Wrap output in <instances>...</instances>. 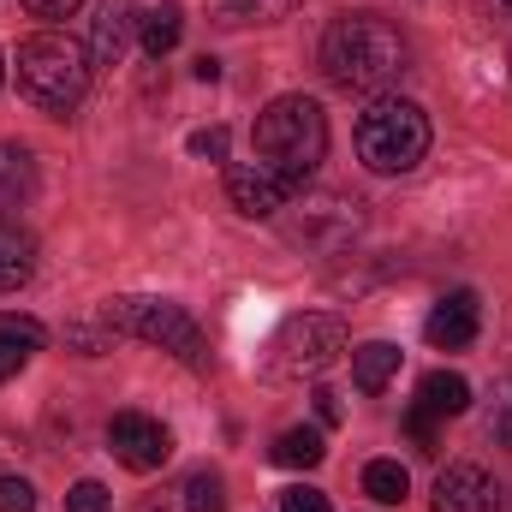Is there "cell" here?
I'll return each mask as SVG.
<instances>
[{
	"mask_svg": "<svg viewBox=\"0 0 512 512\" xmlns=\"http://www.w3.org/2000/svg\"><path fill=\"white\" fill-rule=\"evenodd\" d=\"M364 495L382 501V507H399V501L411 495V471H405L399 459H370V465H364Z\"/></svg>",
	"mask_w": 512,
	"mask_h": 512,
	"instance_id": "d6986e66",
	"label": "cell"
},
{
	"mask_svg": "<svg viewBox=\"0 0 512 512\" xmlns=\"http://www.w3.org/2000/svg\"><path fill=\"white\" fill-rule=\"evenodd\" d=\"M131 0H96V18H90V60L96 66H120L131 48Z\"/></svg>",
	"mask_w": 512,
	"mask_h": 512,
	"instance_id": "7c38bea8",
	"label": "cell"
},
{
	"mask_svg": "<svg viewBox=\"0 0 512 512\" xmlns=\"http://www.w3.org/2000/svg\"><path fill=\"white\" fill-rule=\"evenodd\" d=\"M179 512H227V483L215 471H191L179 489Z\"/></svg>",
	"mask_w": 512,
	"mask_h": 512,
	"instance_id": "44dd1931",
	"label": "cell"
},
{
	"mask_svg": "<svg viewBox=\"0 0 512 512\" xmlns=\"http://www.w3.org/2000/svg\"><path fill=\"white\" fill-rule=\"evenodd\" d=\"M417 399H423L435 417H459V411H471V382H465L459 370H429L423 387H417Z\"/></svg>",
	"mask_w": 512,
	"mask_h": 512,
	"instance_id": "e0dca14e",
	"label": "cell"
},
{
	"mask_svg": "<svg viewBox=\"0 0 512 512\" xmlns=\"http://www.w3.org/2000/svg\"><path fill=\"white\" fill-rule=\"evenodd\" d=\"M489 435H495V447H512V382H501V393H495V411H489Z\"/></svg>",
	"mask_w": 512,
	"mask_h": 512,
	"instance_id": "cb8c5ba5",
	"label": "cell"
},
{
	"mask_svg": "<svg viewBox=\"0 0 512 512\" xmlns=\"http://www.w3.org/2000/svg\"><path fill=\"white\" fill-rule=\"evenodd\" d=\"M36 274V239L0 221V292H18Z\"/></svg>",
	"mask_w": 512,
	"mask_h": 512,
	"instance_id": "2e32d148",
	"label": "cell"
},
{
	"mask_svg": "<svg viewBox=\"0 0 512 512\" xmlns=\"http://www.w3.org/2000/svg\"><path fill=\"white\" fill-rule=\"evenodd\" d=\"M322 429H286L280 441H274V465H286V471H310V465H322Z\"/></svg>",
	"mask_w": 512,
	"mask_h": 512,
	"instance_id": "ffe728a7",
	"label": "cell"
},
{
	"mask_svg": "<svg viewBox=\"0 0 512 512\" xmlns=\"http://www.w3.org/2000/svg\"><path fill=\"white\" fill-rule=\"evenodd\" d=\"M507 6H512V0H507Z\"/></svg>",
	"mask_w": 512,
	"mask_h": 512,
	"instance_id": "836d02e7",
	"label": "cell"
},
{
	"mask_svg": "<svg viewBox=\"0 0 512 512\" xmlns=\"http://www.w3.org/2000/svg\"><path fill=\"white\" fill-rule=\"evenodd\" d=\"M251 143H256L262 161L286 167V173L304 185V179L322 167V155H328V114H322L310 96H274V102L256 114Z\"/></svg>",
	"mask_w": 512,
	"mask_h": 512,
	"instance_id": "7a4b0ae2",
	"label": "cell"
},
{
	"mask_svg": "<svg viewBox=\"0 0 512 512\" xmlns=\"http://www.w3.org/2000/svg\"><path fill=\"white\" fill-rule=\"evenodd\" d=\"M393 370H399V346H387V340H370V346L352 352V382L364 393H382L393 382Z\"/></svg>",
	"mask_w": 512,
	"mask_h": 512,
	"instance_id": "ac0fdd59",
	"label": "cell"
},
{
	"mask_svg": "<svg viewBox=\"0 0 512 512\" xmlns=\"http://www.w3.org/2000/svg\"><path fill=\"white\" fill-rule=\"evenodd\" d=\"M501 489L483 465H447L435 477V512H495Z\"/></svg>",
	"mask_w": 512,
	"mask_h": 512,
	"instance_id": "8fae6325",
	"label": "cell"
},
{
	"mask_svg": "<svg viewBox=\"0 0 512 512\" xmlns=\"http://www.w3.org/2000/svg\"><path fill=\"white\" fill-rule=\"evenodd\" d=\"M346 352V322L304 310L292 322H280V334L268 340V376L274 382H316L322 370H334Z\"/></svg>",
	"mask_w": 512,
	"mask_h": 512,
	"instance_id": "8992f818",
	"label": "cell"
},
{
	"mask_svg": "<svg viewBox=\"0 0 512 512\" xmlns=\"http://www.w3.org/2000/svg\"><path fill=\"white\" fill-rule=\"evenodd\" d=\"M191 155H197V161H227V126L191 131Z\"/></svg>",
	"mask_w": 512,
	"mask_h": 512,
	"instance_id": "484cf974",
	"label": "cell"
},
{
	"mask_svg": "<svg viewBox=\"0 0 512 512\" xmlns=\"http://www.w3.org/2000/svg\"><path fill=\"white\" fill-rule=\"evenodd\" d=\"M30 352H36V340H18V334H0V382H6V376H18V370L30 364Z\"/></svg>",
	"mask_w": 512,
	"mask_h": 512,
	"instance_id": "603a6c76",
	"label": "cell"
},
{
	"mask_svg": "<svg viewBox=\"0 0 512 512\" xmlns=\"http://www.w3.org/2000/svg\"><path fill=\"white\" fill-rule=\"evenodd\" d=\"M108 447H114V459L126 471H161L173 459V435L155 417H143V411H120L108 423Z\"/></svg>",
	"mask_w": 512,
	"mask_h": 512,
	"instance_id": "9c48e42d",
	"label": "cell"
},
{
	"mask_svg": "<svg viewBox=\"0 0 512 512\" xmlns=\"http://www.w3.org/2000/svg\"><path fill=\"white\" fill-rule=\"evenodd\" d=\"M405 435H411V447H417V453H435V411H429L423 399L405 411Z\"/></svg>",
	"mask_w": 512,
	"mask_h": 512,
	"instance_id": "7402d4cb",
	"label": "cell"
},
{
	"mask_svg": "<svg viewBox=\"0 0 512 512\" xmlns=\"http://www.w3.org/2000/svg\"><path fill=\"white\" fill-rule=\"evenodd\" d=\"M316 417H322V423H340V393L316 387Z\"/></svg>",
	"mask_w": 512,
	"mask_h": 512,
	"instance_id": "4dcf8cb0",
	"label": "cell"
},
{
	"mask_svg": "<svg viewBox=\"0 0 512 512\" xmlns=\"http://www.w3.org/2000/svg\"><path fill=\"white\" fill-rule=\"evenodd\" d=\"M66 512H108V489H102V483H72Z\"/></svg>",
	"mask_w": 512,
	"mask_h": 512,
	"instance_id": "4316f807",
	"label": "cell"
},
{
	"mask_svg": "<svg viewBox=\"0 0 512 512\" xmlns=\"http://www.w3.org/2000/svg\"><path fill=\"white\" fill-rule=\"evenodd\" d=\"M0 334H18V340H36V346L48 340V334H42V322H30V316H0Z\"/></svg>",
	"mask_w": 512,
	"mask_h": 512,
	"instance_id": "f1b7e54d",
	"label": "cell"
},
{
	"mask_svg": "<svg viewBox=\"0 0 512 512\" xmlns=\"http://www.w3.org/2000/svg\"><path fill=\"white\" fill-rule=\"evenodd\" d=\"M227 197H233V209L239 215H251V221H268V215H280L292 197H298V179L286 173V167H274V161H233L227 167Z\"/></svg>",
	"mask_w": 512,
	"mask_h": 512,
	"instance_id": "ba28073f",
	"label": "cell"
},
{
	"mask_svg": "<svg viewBox=\"0 0 512 512\" xmlns=\"http://www.w3.org/2000/svg\"><path fill=\"white\" fill-rule=\"evenodd\" d=\"M24 6H30L36 18H72V12H78L84 0H24Z\"/></svg>",
	"mask_w": 512,
	"mask_h": 512,
	"instance_id": "f546056e",
	"label": "cell"
},
{
	"mask_svg": "<svg viewBox=\"0 0 512 512\" xmlns=\"http://www.w3.org/2000/svg\"><path fill=\"white\" fill-rule=\"evenodd\" d=\"M405 36L382 12H340L322 36V72L346 96H382L405 78Z\"/></svg>",
	"mask_w": 512,
	"mask_h": 512,
	"instance_id": "6da1fadb",
	"label": "cell"
},
{
	"mask_svg": "<svg viewBox=\"0 0 512 512\" xmlns=\"http://www.w3.org/2000/svg\"><path fill=\"white\" fill-rule=\"evenodd\" d=\"M477 328H483V304H477V292H465V286L447 292V298L429 310V322H423V334H429L435 352H459V346H471Z\"/></svg>",
	"mask_w": 512,
	"mask_h": 512,
	"instance_id": "30bf717a",
	"label": "cell"
},
{
	"mask_svg": "<svg viewBox=\"0 0 512 512\" xmlns=\"http://www.w3.org/2000/svg\"><path fill=\"white\" fill-rule=\"evenodd\" d=\"M102 322H108L114 334L149 340V346H161V352L185 358L191 370H209L203 328H197V322H191V310H185V304H173V298H114V304L102 310Z\"/></svg>",
	"mask_w": 512,
	"mask_h": 512,
	"instance_id": "5b68a950",
	"label": "cell"
},
{
	"mask_svg": "<svg viewBox=\"0 0 512 512\" xmlns=\"http://www.w3.org/2000/svg\"><path fill=\"white\" fill-rule=\"evenodd\" d=\"M286 245L310 256H340L352 251V239L364 233V203L346 191H310L304 203H286Z\"/></svg>",
	"mask_w": 512,
	"mask_h": 512,
	"instance_id": "52a82bcc",
	"label": "cell"
},
{
	"mask_svg": "<svg viewBox=\"0 0 512 512\" xmlns=\"http://www.w3.org/2000/svg\"><path fill=\"white\" fill-rule=\"evenodd\" d=\"M0 512H36V489L24 477H0Z\"/></svg>",
	"mask_w": 512,
	"mask_h": 512,
	"instance_id": "d4e9b609",
	"label": "cell"
},
{
	"mask_svg": "<svg viewBox=\"0 0 512 512\" xmlns=\"http://www.w3.org/2000/svg\"><path fill=\"white\" fill-rule=\"evenodd\" d=\"M429 155V120L417 102L382 96L358 114V161L370 173H411Z\"/></svg>",
	"mask_w": 512,
	"mask_h": 512,
	"instance_id": "277c9868",
	"label": "cell"
},
{
	"mask_svg": "<svg viewBox=\"0 0 512 512\" xmlns=\"http://www.w3.org/2000/svg\"><path fill=\"white\" fill-rule=\"evenodd\" d=\"M280 512H328V495H322V489H310V483H298V489H286V495H280Z\"/></svg>",
	"mask_w": 512,
	"mask_h": 512,
	"instance_id": "83f0119b",
	"label": "cell"
},
{
	"mask_svg": "<svg viewBox=\"0 0 512 512\" xmlns=\"http://www.w3.org/2000/svg\"><path fill=\"white\" fill-rule=\"evenodd\" d=\"M30 191H36V161H30V149H24V143H0V209L30 203Z\"/></svg>",
	"mask_w": 512,
	"mask_h": 512,
	"instance_id": "9a60e30c",
	"label": "cell"
},
{
	"mask_svg": "<svg viewBox=\"0 0 512 512\" xmlns=\"http://www.w3.org/2000/svg\"><path fill=\"white\" fill-rule=\"evenodd\" d=\"M18 90L42 114H72L84 102V90H90V54L72 36L42 30V36L18 42Z\"/></svg>",
	"mask_w": 512,
	"mask_h": 512,
	"instance_id": "3957f363",
	"label": "cell"
},
{
	"mask_svg": "<svg viewBox=\"0 0 512 512\" xmlns=\"http://www.w3.org/2000/svg\"><path fill=\"white\" fill-rule=\"evenodd\" d=\"M0 78H6V60H0Z\"/></svg>",
	"mask_w": 512,
	"mask_h": 512,
	"instance_id": "d6a6232c",
	"label": "cell"
},
{
	"mask_svg": "<svg viewBox=\"0 0 512 512\" xmlns=\"http://www.w3.org/2000/svg\"><path fill=\"white\" fill-rule=\"evenodd\" d=\"M191 72H197V84H215V78H221V66H215V60H209V54H203V60H197V66H191Z\"/></svg>",
	"mask_w": 512,
	"mask_h": 512,
	"instance_id": "1f68e13d",
	"label": "cell"
},
{
	"mask_svg": "<svg viewBox=\"0 0 512 512\" xmlns=\"http://www.w3.org/2000/svg\"><path fill=\"white\" fill-rule=\"evenodd\" d=\"M179 36H185V12L167 0V6H149V12H137V42H143V54H173L179 48Z\"/></svg>",
	"mask_w": 512,
	"mask_h": 512,
	"instance_id": "5bb4252c",
	"label": "cell"
},
{
	"mask_svg": "<svg viewBox=\"0 0 512 512\" xmlns=\"http://www.w3.org/2000/svg\"><path fill=\"white\" fill-rule=\"evenodd\" d=\"M292 6H304V0H209V24H221V30H251V24L286 18Z\"/></svg>",
	"mask_w": 512,
	"mask_h": 512,
	"instance_id": "4fadbf2b",
	"label": "cell"
}]
</instances>
